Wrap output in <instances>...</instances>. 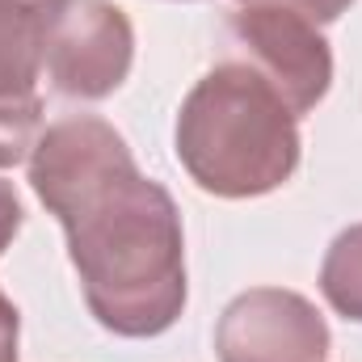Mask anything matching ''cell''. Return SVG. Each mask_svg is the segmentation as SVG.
<instances>
[{
	"mask_svg": "<svg viewBox=\"0 0 362 362\" xmlns=\"http://www.w3.org/2000/svg\"><path fill=\"white\" fill-rule=\"evenodd\" d=\"M30 185L64 223L85 303L118 337H156L185 308V232L173 194L144 177L97 114L51 122L30 152Z\"/></svg>",
	"mask_w": 362,
	"mask_h": 362,
	"instance_id": "1",
	"label": "cell"
},
{
	"mask_svg": "<svg viewBox=\"0 0 362 362\" xmlns=\"http://www.w3.org/2000/svg\"><path fill=\"white\" fill-rule=\"evenodd\" d=\"M177 160L215 198H262L299 169V118L245 64L223 59L185 93L177 114Z\"/></svg>",
	"mask_w": 362,
	"mask_h": 362,
	"instance_id": "2",
	"label": "cell"
},
{
	"mask_svg": "<svg viewBox=\"0 0 362 362\" xmlns=\"http://www.w3.org/2000/svg\"><path fill=\"white\" fill-rule=\"evenodd\" d=\"M223 38H228V59L253 68L286 101L295 118L316 110L333 85V51L325 34L299 13L270 4H240L228 17Z\"/></svg>",
	"mask_w": 362,
	"mask_h": 362,
	"instance_id": "3",
	"label": "cell"
},
{
	"mask_svg": "<svg viewBox=\"0 0 362 362\" xmlns=\"http://www.w3.org/2000/svg\"><path fill=\"white\" fill-rule=\"evenodd\" d=\"M135 59V30L110 0H68L59 13L42 68L64 97L101 101L118 89Z\"/></svg>",
	"mask_w": 362,
	"mask_h": 362,
	"instance_id": "4",
	"label": "cell"
},
{
	"mask_svg": "<svg viewBox=\"0 0 362 362\" xmlns=\"http://www.w3.org/2000/svg\"><path fill=\"white\" fill-rule=\"evenodd\" d=\"M215 350L219 362H325L329 325L299 291L253 286L223 308Z\"/></svg>",
	"mask_w": 362,
	"mask_h": 362,
	"instance_id": "5",
	"label": "cell"
},
{
	"mask_svg": "<svg viewBox=\"0 0 362 362\" xmlns=\"http://www.w3.org/2000/svg\"><path fill=\"white\" fill-rule=\"evenodd\" d=\"M38 135H42L38 76L0 64V169L30 160Z\"/></svg>",
	"mask_w": 362,
	"mask_h": 362,
	"instance_id": "6",
	"label": "cell"
},
{
	"mask_svg": "<svg viewBox=\"0 0 362 362\" xmlns=\"http://www.w3.org/2000/svg\"><path fill=\"white\" fill-rule=\"evenodd\" d=\"M68 0H0V64L42 76L47 38Z\"/></svg>",
	"mask_w": 362,
	"mask_h": 362,
	"instance_id": "7",
	"label": "cell"
},
{
	"mask_svg": "<svg viewBox=\"0 0 362 362\" xmlns=\"http://www.w3.org/2000/svg\"><path fill=\"white\" fill-rule=\"evenodd\" d=\"M320 291L337 316L362 325V223L346 228L329 245L325 266H320Z\"/></svg>",
	"mask_w": 362,
	"mask_h": 362,
	"instance_id": "8",
	"label": "cell"
},
{
	"mask_svg": "<svg viewBox=\"0 0 362 362\" xmlns=\"http://www.w3.org/2000/svg\"><path fill=\"white\" fill-rule=\"evenodd\" d=\"M240 4H270V8H286V13L308 17L312 25H325V21H337L354 0H240Z\"/></svg>",
	"mask_w": 362,
	"mask_h": 362,
	"instance_id": "9",
	"label": "cell"
},
{
	"mask_svg": "<svg viewBox=\"0 0 362 362\" xmlns=\"http://www.w3.org/2000/svg\"><path fill=\"white\" fill-rule=\"evenodd\" d=\"M17 337H21V316L13 299L0 291V362H17Z\"/></svg>",
	"mask_w": 362,
	"mask_h": 362,
	"instance_id": "10",
	"label": "cell"
},
{
	"mask_svg": "<svg viewBox=\"0 0 362 362\" xmlns=\"http://www.w3.org/2000/svg\"><path fill=\"white\" fill-rule=\"evenodd\" d=\"M17 232H21V202H17L13 185L0 181V257H4V249L13 245Z\"/></svg>",
	"mask_w": 362,
	"mask_h": 362,
	"instance_id": "11",
	"label": "cell"
}]
</instances>
